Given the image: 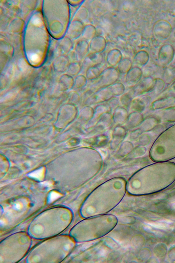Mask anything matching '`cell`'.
<instances>
[{
  "label": "cell",
  "mask_w": 175,
  "mask_h": 263,
  "mask_svg": "<svg viewBox=\"0 0 175 263\" xmlns=\"http://www.w3.org/2000/svg\"><path fill=\"white\" fill-rule=\"evenodd\" d=\"M44 172V168H42L39 169L31 172L28 174V176L36 180H41L43 177Z\"/></svg>",
  "instance_id": "cell-4"
},
{
  "label": "cell",
  "mask_w": 175,
  "mask_h": 263,
  "mask_svg": "<svg viewBox=\"0 0 175 263\" xmlns=\"http://www.w3.org/2000/svg\"><path fill=\"white\" fill-rule=\"evenodd\" d=\"M43 231V228L41 226H36L34 228V231L36 234L41 233Z\"/></svg>",
  "instance_id": "cell-6"
},
{
  "label": "cell",
  "mask_w": 175,
  "mask_h": 263,
  "mask_svg": "<svg viewBox=\"0 0 175 263\" xmlns=\"http://www.w3.org/2000/svg\"><path fill=\"white\" fill-rule=\"evenodd\" d=\"M61 196L60 194L56 192H53L50 194L48 201L49 202L51 203L56 200Z\"/></svg>",
  "instance_id": "cell-5"
},
{
  "label": "cell",
  "mask_w": 175,
  "mask_h": 263,
  "mask_svg": "<svg viewBox=\"0 0 175 263\" xmlns=\"http://www.w3.org/2000/svg\"><path fill=\"white\" fill-rule=\"evenodd\" d=\"M42 184L43 185L47 187H50V186H51L52 185L51 183H50V182H43V183H42Z\"/></svg>",
  "instance_id": "cell-8"
},
{
  "label": "cell",
  "mask_w": 175,
  "mask_h": 263,
  "mask_svg": "<svg viewBox=\"0 0 175 263\" xmlns=\"http://www.w3.org/2000/svg\"><path fill=\"white\" fill-rule=\"evenodd\" d=\"M38 56L35 54H32L30 56V59L33 62H35L38 60Z\"/></svg>",
  "instance_id": "cell-7"
},
{
  "label": "cell",
  "mask_w": 175,
  "mask_h": 263,
  "mask_svg": "<svg viewBox=\"0 0 175 263\" xmlns=\"http://www.w3.org/2000/svg\"><path fill=\"white\" fill-rule=\"evenodd\" d=\"M5 222L3 220L2 221V220H1V225H3V224H4L5 223Z\"/></svg>",
  "instance_id": "cell-11"
},
{
  "label": "cell",
  "mask_w": 175,
  "mask_h": 263,
  "mask_svg": "<svg viewBox=\"0 0 175 263\" xmlns=\"http://www.w3.org/2000/svg\"><path fill=\"white\" fill-rule=\"evenodd\" d=\"M149 156L155 162H168L175 158V127L156 140L150 150Z\"/></svg>",
  "instance_id": "cell-3"
},
{
  "label": "cell",
  "mask_w": 175,
  "mask_h": 263,
  "mask_svg": "<svg viewBox=\"0 0 175 263\" xmlns=\"http://www.w3.org/2000/svg\"><path fill=\"white\" fill-rule=\"evenodd\" d=\"M118 220L113 215L106 214L85 218L77 227L76 237L80 242L94 240L109 233L117 225Z\"/></svg>",
  "instance_id": "cell-2"
},
{
  "label": "cell",
  "mask_w": 175,
  "mask_h": 263,
  "mask_svg": "<svg viewBox=\"0 0 175 263\" xmlns=\"http://www.w3.org/2000/svg\"><path fill=\"white\" fill-rule=\"evenodd\" d=\"M137 188L140 194L155 193L168 187L175 181V163L155 162L140 172Z\"/></svg>",
  "instance_id": "cell-1"
},
{
  "label": "cell",
  "mask_w": 175,
  "mask_h": 263,
  "mask_svg": "<svg viewBox=\"0 0 175 263\" xmlns=\"http://www.w3.org/2000/svg\"><path fill=\"white\" fill-rule=\"evenodd\" d=\"M70 248L71 246L70 245H67L65 247V248L66 249V250H68V249Z\"/></svg>",
  "instance_id": "cell-10"
},
{
  "label": "cell",
  "mask_w": 175,
  "mask_h": 263,
  "mask_svg": "<svg viewBox=\"0 0 175 263\" xmlns=\"http://www.w3.org/2000/svg\"><path fill=\"white\" fill-rule=\"evenodd\" d=\"M21 205L19 204V203H17V204H15V208L17 209H18V210L20 209L21 208Z\"/></svg>",
  "instance_id": "cell-9"
}]
</instances>
